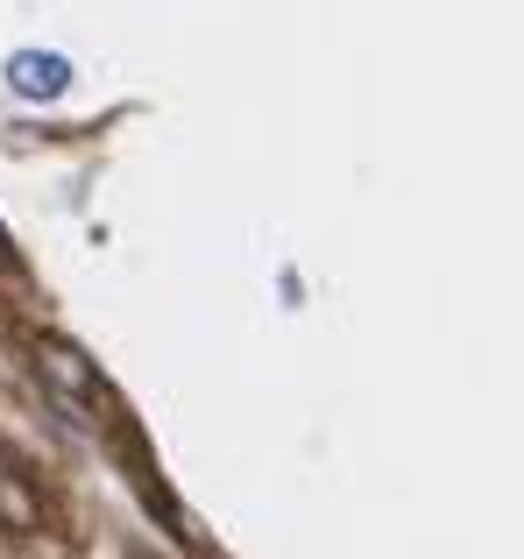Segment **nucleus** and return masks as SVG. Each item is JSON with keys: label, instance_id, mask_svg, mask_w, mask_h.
Segmentation results:
<instances>
[{"label": "nucleus", "instance_id": "obj_3", "mask_svg": "<svg viewBox=\"0 0 524 559\" xmlns=\"http://www.w3.org/2000/svg\"><path fill=\"white\" fill-rule=\"evenodd\" d=\"M0 262H8V234H0Z\"/></svg>", "mask_w": 524, "mask_h": 559}, {"label": "nucleus", "instance_id": "obj_2", "mask_svg": "<svg viewBox=\"0 0 524 559\" xmlns=\"http://www.w3.org/2000/svg\"><path fill=\"white\" fill-rule=\"evenodd\" d=\"M36 369L57 382V396H64V404H107V390H99V376L85 369L79 347H64V341H36Z\"/></svg>", "mask_w": 524, "mask_h": 559}, {"label": "nucleus", "instance_id": "obj_1", "mask_svg": "<svg viewBox=\"0 0 524 559\" xmlns=\"http://www.w3.org/2000/svg\"><path fill=\"white\" fill-rule=\"evenodd\" d=\"M8 93L14 99H36V107L64 99L71 93V57H57V50H14L8 57Z\"/></svg>", "mask_w": 524, "mask_h": 559}]
</instances>
